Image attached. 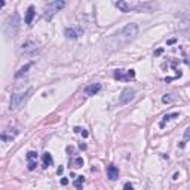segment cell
<instances>
[{
    "label": "cell",
    "mask_w": 190,
    "mask_h": 190,
    "mask_svg": "<svg viewBox=\"0 0 190 190\" xmlns=\"http://www.w3.org/2000/svg\"><path fill=\"white\" fill-rule=\"evenodd\" d=\"M138 34V25L131 22V24H126L121 31L111 34L108 39H105L104 42V46H105V51L107 52H116L125 48L129 42H132Z\"/></svg>",
    "instance_id": "obj_1"
},
{
    "label": "cell",
    "mask_w": 190,
    "mask_h": 190,
    "mask_svg": "<svg viewBox=\"0 0 190 190\" xmlns=\"http://www.w3.org/2000/svg\"><path fill=\"white\" fill-rule=\"evenodd\" d=\"M18 28H19V17H18V14L9 15L8 19L5 21V24H3V31H5L6 37L8 39L15 37L18 33Z\"/></svg>",
    "instance_id": "obj_2"
},
{
    "label": "cell",
    "mask_w": 190,
    "mask_h": 190,
    "mask_svg": "<svg viewBox=\"0 0 190 190\" xmlns=\"http://www.w3.org/2000/svg\"><path fill=\"white\" fill-rule=\"evenodd\" d=\"M64 6H66V2H64V0H53V2L46 3L45 8H43V18L48 19V21H51L52 17H53L56 12H60Z\"/></svg>",
    "instance_id": "obj_3"
},
{
    "label": "cell",
    "mask_w": 190,
    "mask_h": 190,
    "mask_svg": "<svg viewBox=\"0 0 190 190\" xmlns=\"http://www.w3.org/2000/svg\"><path fill=\"white\" fill-rule=\"evenodd\" d=\"M31 92H33V89L28 88V89H25L24 92H17V94H14V95L11 97V105H9V108H11V110H17V108H19V107L24 104V101L30 97Z\"/></svg>",
    "instance_id": "obj_4"
},
{
    "label": "cell",
    "mask_w": 190,
    "mask_h": 190,
    "mask_svg": "<svg viewBox=\"0 0 190 190\" xmlns=\"http://www.w3.org/2000/svg\"><path fill=\"white\" fill-rule=\"evenodd\" d=\"M134 97H135V91L132 89V88H125L123 91H122L121 97H119V104H128L131 103L132 100H134Z\"/></svg>",
    "instance_id": "obj_5"
},
{
    "label": "cell",
    "mask_w": 190,
    "mask_h": 190,
    "mask_svg": "<svg viewBox=\"0 0 190 190\" xmlns=\"http://www.w3.org/2000/svg\"><path fill=\"white\" fill-rule=\"evenodd\" d=\"M113 76H114V79H118V80H131V79L135 76V71H134V70H128L126 74H125V70H114Z\"/></svg>",
    "instance_id": "obj_6"
},
{
    "label": "cell",
    "mask_w": 190,
    "mask_h": 190,
    "mask_svg": "<svg viewBox=\"0 0 190 190\" xmlns=\"http://www.w3.org/2000/svg\"><path fill=\"white\" fill-rule=\"evenodd\" d=\"M37 51V46H36V43L33 42H25L22 46H21V52L24 53V55H31V53H34Z\"/></svg>",
    "instance_id": "obj_7"
},
{
    "label": "cell",
    "mask_w": 190,
    "mask_h": 190,
    "mask_svg": "<svg viewBox=\"0 0 190 190\" xmlns=\"http://www.w3.org/2000/svg\"><path fill=\"white\" fill-rule=\"evenodd\" d=\"M100 91H101V85L100 83H92V85L85 88V94H86L88 97H92V95L98 94Z\"/></svg>",
    "instance_id": "obj_8"
},
{
    "label": "cell",
    "mask_w": 190,
    "mask_h": 190,
    "mask_svg": "<svg viewBox=\"0 0 190 190\" xmlns=\"http://www.w3.org/2000/svg\"><path fill=\"white\" fill-rule=\"evenodd\" d=\"M107 177H108L111 181L118 180V178H119V169H118L114 165H108V166H107Z\"/></svg>",
    "instance_id": "obj_9"
},
{
    "label": "cell",
    "mask_w": 190,
    "mask_h": 190,
    "mask_svg": "<svg viewBox=\"0 0 190 190\" xmlns=\"http://www.w3.org/2000/svg\"><path fill=\"white\" fill-rule=\"evenodd\" d=\"M64 34H66V37L67 39H73V40H76L79 36L82 34V30H74V28H71V27H67L66 30H64Z\"/></svg>",
    "instance_id": "obj_10"
},
{
    "label": "cell",
    "mask_w": 190,
    "mask_h": 190,
    "mask_svg": "<svg viewBox=\"0 0 190 190\" xmlns=\"http://www.w3.org/2000/svg\"><path fill=\"white\" fill-rule=\"evenodd\" d=\"M34 6H28V9H27V17H25V24H28V25H31V22H33V18H34Z\"/></svg>",
    "instance_id": "obj_11"
},
{
    "label": "cell",
    "mask_w": 190,
    "mask_h": 190,
    "mask_svg": "<svg viewBox=\"0 0 190 190\" xmlns=\"http://www.w3.org/2000/svg\"><path fill=\"white\" fill-rule=\"evenodd\" d=\"M114 5H116V8H119V9H121L122 12H129V11H131V6H129L126 2H123V0H121V2H116Z\"/></svg>",
    "instance_id": "obj_12"
},
{
    "label": "cell",
    "mask_w": 190,
    "mask_h": 190,
    "mask_svg": "<svg viewBox=\"0 0 190 190\" xmlns=\"http://www.w3.org/2000/svg\"><path fill=\"white\" fill-rule=\"evenodd\" d=\"M175 118H178V113H169V114H165V116H163V121L160 122V128H163L166 122L172 121V119H175Z\"/></svg>",
    "instance_id": "obj_13"
},
{
    "label": "cell",
    "mask_w": 190,
    "mask_h": 190,
    "mask_svg": "<svg viewBox=\"0 0 190 190\" xmlns=\"http://www.w3.org/2000/svg\"><path fill=\"white\" fill-rule=\"evenodd\" d=\"M52 162H53V160H52L51 153H48V152H46V153L43 155V168H48V166H51Z\"/></svg>",
    "instance_id": "obj_14"
},
{
    "label": "cell",
    "mask_w": 190,
    "mask_h": 190,
    "mask_svg": "<svg viewBox=\"0 0 190 190\" xmlns=\"http://www.w3.org/2000/svg\"><path fill=\"white\" fill-rule=\"evenodd\" d=\"M83 181H85V177H83V175L76 177V180H74V187H76V190H82V184H83Z\"/></svg>",
    "instance_id": "obj_15"
},
{
    "label": "cell",
    "mask_w": 190,
    "mask_h": 190,
    "mask_svg": "<svg viewBox=\"0 0 190 190\" xmlns=\"http://www.w3.org/2000/svg\"><path fill=\"white\" fill-rule=\"evenodd\" d=\"M30 67H31V64H25L24 67H21V69L18 70V73L15 74V77H21L22 74H25V73H27V70L30 69Z\"/></svg>",
    "instance_id": "obj_16"
},
{
    "label": "cell",
    "mask_w": 190,
    "mask_h": 190,
    "mask_svg": "<svg viewBox=\"0 0 190 190\" xmlns=\"http://www.w3.org/2000/svg\"><path fill=\"white\" fill-rule=\"evenodd\" d=\"M27 160L28 162H36L37 160V153L36 152H28L27 153Z\"/></svg>",
    "instance_id": "obj_17"
},
{
    "label": "cell",
    "mask_w": 190,
    "mask_h": 190,
    "mask_svg": "<svg viewBox=\"0 0 190 190\" xmlns=\"http://www.w3.org/2000/svg\"><path fill=\"white\" fill-rule=\"evenodd\" d=\"M74 166H76V168H82V166H83V159H82V157H77V159L74 160Z\"/></svg>",
    "instance_id": "obj_18"
},
{
    "label": "cell",
    "mask_w": 190,
    "mask_h": 190,
    "mask_svg": "<svg viewBox=\"0 0 190 190\" xmlns=\"http://www.w3.org/2000/svg\"><path fill=\"white\" fill-rule=\"evenodd\" d=\"M123 190H134V186H132L131 183H126V184L123 186Z\"/></svg>",
    "instance_id": "obj_19"
},
{
    "label": "cell",
    "mask_w": 190,
    "mask_h": 190,
    "mask_svg": "<svg viewBox=\"0 0 190 190\" xmlns=\"http://www.w3.org/2000/svg\"><path fill=\"white\" fill-rule=\"evenodd\" d=\"M36 166H37V163H36V162H28V169H30V171H33Z\"/></svg>",
    "instance_id": "obj_20"
},
{
    "label": "cell",
    "mask_w": 190,
    "mask_h": 190,
    "mask_svg": "<svg viewBox=\"0 0 190 190\" xmlns=\"http://www.w3.org/2000/svg\"><path fill=\"white\" fill-rule=\"evenodd\" d=\"M162 101H163V103H171V97H168V95H165V97L162 98Z\"/></svg>",
    "instance_id": "obj_21"
},
{
    "label": "cell",
    "mask_w": 190,
    "mask_h": 190,
    "mask_svg": "<svg viewBox=\"0 0 190 190\" xmlns=\"http://www.w3.org/2000/svg\"><path fill=\"white\" fill-rule=\"evenodd\" d=\"M63 172H64V168H63V166H60V168H58V171H56V174H58V175H61Z\"/></svg>",
    "instance_id": "obj_22"
},
{
    "label": "cell",
    "mask_w": 190,
    "mask_h": 190,
    "mask_svg": "<svg viewBox=\"0 0 190 190\" xmlns=\"http://www.w3.org/2000/svg\"><path fill=\"white\" fill-rule=\"evenodd\" d=\"M67 183H69V180H67V178H63V180H61V184H63V186H66Z\"/></svg>",
    "instance_id": "obj_23"
},
{
    "label": "cell",
    "mask_w": 190,
    "mask_h": 190,
    "mask_svg": "<svg viewBox=\"0 0 190 190\" xmlns=\"http://www.w3.org/2000/svg\"><path fill=\"white\" fill-rule=\"evenodd\" d=\"M80 132H82V135H83L85 138H86L88 135H89V134H88V132H86V131H85V129H83V131H80Z\"/></svg>",
    "instance_id": "obj_24"
},
{
    "label": "cell",
    "mask_w": 190,
    "mask_h": 190,
    "mask_svg": "<svg viewBox=\"0 0 190 190\" xmlns=\"http://www.w3.org/2000/svg\"><path fill=\"white\" fill-rule=\"evenodd\" d=\"M80 131H82V129H80L79 126H76V128H74V132H80Z\"/></svg>",
    "instance_id": "obj_25"
},
{
    "label": "cell",
    "mask_w": 190,
    "mask_h": 190,
    "mask_svg": "<svg viewBox=\"0 0 190 190\" xmlns=\"http://www.w3.org/2000/svg\"><path fill=\"white\" fill-rule=\"evenodd\" d=\"M79 147H80V149H82V150H85V149H86V146H85V144H83V143H82V144H80V146H79Z\"/></svg>",
    "instance_id": "obj_26"
},
{
    "label": "cell",
    "mask_w": 190,
    "mask_h": 190,
    "mask_svg": "<svg viewBox=\"0 0 190 190\" xmlns=\"http://www.w3.org/2000/svg\"><path fill=\"white\" fill-rule=\"evenodd\" d=\"M3 6H5V2H3V0H0V8H3Z\"/></svg>",
    "instance_id": "obj_27"
}]
</instances>
